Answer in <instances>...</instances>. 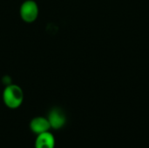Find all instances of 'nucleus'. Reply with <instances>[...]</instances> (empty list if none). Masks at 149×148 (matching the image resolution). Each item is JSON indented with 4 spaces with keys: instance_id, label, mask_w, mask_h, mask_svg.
Masks as SVG:
<instances>
[{
    "instance_id": "nucleus-1",
    "label": "nucleus",
    "mask_w": 149,
    "mask_h": 148,
    "mask_svg": "<svg viewBox=\"0 0 149 148\" xmlns=\"http://www.w3.org/2000/svg\"><path fill=\"white\" fill-rule=\"evenodd\" d=\"M3 99L5 106L10 109L19 107L24 100L22 89L16 85H9L5 87L3 93Z\"/></svg>"
},
{
    "instance_id": "nucleus-2",
    "label": "nucleus",
    "mask_w": 149,
    "mask_h": 148,
    "mask_svg": "<svg viewBox=\"0 0 149 148\" xmlns=\"http://www.w3.org/2000/svg\"><path fill=\"white\" fill-rule=\"evenodd\" d=\"M38 15V7L35 1L27 0L21 5L20 16L26 23H32Z\"/></svg>"
},
{
    "instance_id": "nucleus-3",
    "label": "nucleus",
    "mask_w": 149,
    "mask_h": 148,
    "mask_svg": "<svg viewBox=\"0 0 149 148\" xmlns=\"http://www.w3.org/2000/svg\"><path fill=\"white\" fill-rule=\"evenodd\" d=\"M47 119L49 120L51 128L56 129V130L61 129L65 126V121H66V118H65V113L58 108L52 109L50 112Z\"/></svg>"
},
{
    "instance_id": "nucleus-4",
    "label": "nucleus",
    "mask_w": 149,
    "mask_h": 148,
    "mask_svg": "<svg viewBox=\"0 0 149 148\" xmlns=\"http://www.w3.org/2000/svg\"><path fill=\"white\" fill-rule=\"evenodd\" d=\"M30 129L31 131L38 135L40 133L48 132L51 129V126L47 118L45 117H35L30 122Z\"/></svg>"
},
{
    "instance_id": "nucleus-5",
    "label": "nucleus",
    "mask_w": 149,
    "mask_h": 148,
    "mask_svg": "<svg viewBox=\"0 0 149 148\" xmlns=\"http://www.w3.org/2000/svg\"><path fill=\"white\" fill-rule=\"evenodd\" d=\"M56 140L50 131L37 135L35 140V148H55Z\"/></svg>"
}]
</instances>
